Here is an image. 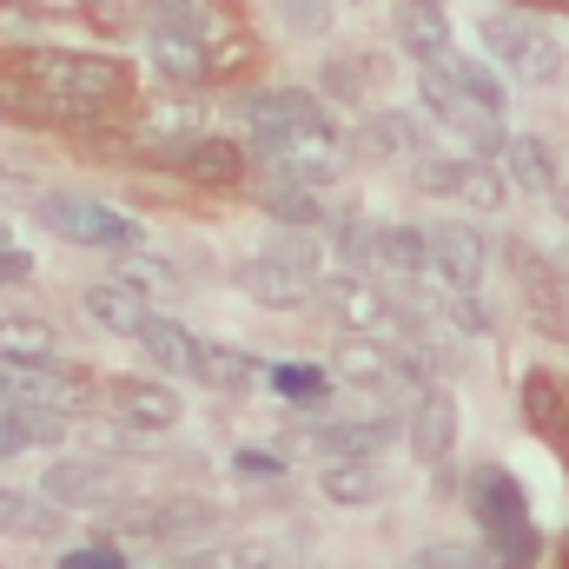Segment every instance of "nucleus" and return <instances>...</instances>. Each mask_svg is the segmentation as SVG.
Segmentation results:
<instances>
[{"label":"nucleus","instance_id":"28","mask_svg":"<svg viewBox=\"0 0 569 569\" xmlns=\"http://www.w3.org/2000/svg\"><path fill=\"white\" fill-rule=\"evenodd\" d=\"M523 411L543 437H569V385L550 378V371H530L523 378Z\"/></svg>","mask_w":569,"mask_h":569},{"label":"nucleus","instance_id":"27","mask_svg":"<svg viewBox=\"0 0 569 569\" xmlns=\"http://www.w3.org/2000/svg\"><path fill=\"white\" fill-rule=\"evenodd\" d=\"M450 80H457V93L477 107V113H490V120H503V107H510V87L497 80V67H483V60H463V53H443L437 60Z\"/></svg>","mask_w":569,"mask_h":569},{"label":"nucleus","instance_id":"7","mask_svg":"<svg viewBox=\"0 0 569 569\" xmlns=\"http://www.w3.org/2000/svg\"><path fill=\"white\" fill-rule=\"evenodd\" d=\"M266 166H272V179H298V186H318L325 192L345 172V140H338V127L279 133V140L266 146Z\"/></svg>","mask_w":569,"mask_h":569},{"label":"nucleus","instance_id":"23","mask_svg":"<svg viewBox=\"0 0 569 569\" xmlns=\"http://www.w3.org/2000/svg\"><path fill=\"white\" fill-rule=\"evenodd\" d=\"M27 405H40V411H60V418L73 425V418L100 411V391H93L80 371H60V365H33V398H27Z\"/></svg>","mask_w":569,"mask_h":569},{"label":"nucleus","instance_id":"46","mask_svg":"<svg viewBox=\"0 0 569 569\" xmlns=\"http://www.w3.org/2000/svg\"><path fill=\"white\" fill-rule=\"evenodd\" d=\"M27 272H33V259L7 246V252H0V284H20V279H27Z\"/></svg>","mask_w":569,"mask_h":569},{"label":"nucleus","instance_id":"3","mask_svg":"<svg viewBox=\"0 0 569 569\" xmlns=\"http://www.w3.org/2000/svg\"><path fill=\"white\" fill-rule=\"evenodd\" d=\"M477 40H483V53L510 73V80H523V87H557L569 67L563 40L543 27V20H530V13H483L477 20Z\"/></svg>","mask_w":569,"mask_h":569},{"label":"nucleus","instance_id":"11","mask_svg":"<svg viewBox=\"0 0 569 569\" xmlns=\"http://www.w3.org/2000/svg\"><path fill=\"white\" fill-rule=\"evenodd\" d=\"M107 411H113L120 430H172L186 418V405H179V391L166 378H113L107 385Z\"/></svg>","mask_w":569,"mask_h":569},{"label":"nucleus","instance_id":"24","mask_svg":"<svg viewBox=\"0 0 569 569\" xmlns=\"http://www.w3.org/2000/svg\"><path fill=\"white\" fill-rule=\"evenodd\" d=\"M497 166H503L510 192H557V159H550V146L537 133H510Z\"/></svg>","mask_w":569,"mask_h":569},{"label":"nucleus","instance_id":"34","mask_svg":"<svg viewBox=\"0 0 569 569\" xmlns=\"http://www.w3.org/2000/svg\"><path fill=\"white\" fill-rule=\"evenodd\" d=\"M331 246H338L345 272H378V226H365V219H338V226H331Z\"/></svg>","mask_w":569,"mask_h":569},{"label":"nucleus","instance_id":"45","mask_svg":"<svg viewBox=\"0 0 569 569\" xmlns=\"http://www.w3.org/2000/svg\"><path fill=\"white\" fill-rule=\"evenodd\" d=\"M20 450H27V430L13 425V405H7V411H0V463L20 457Z\"/></svg>","mask_w":569,"mask_h":569},{"label":"nucleus","instance_id":"33","mask_svg":"<svg viewBox=\"0 0 569 569\" xmlns=\"http://www.w3.org/2000/svg\"><path fill=\"white\" fill-rule=\"evenodd\" d=\"M457 199H463V206H477V212H497V206L510 199V179H503V166L470 152V172H463V192H457Z\"/></svg>","mask_w":569,"mask_h":569},{"label":"nucleus","instance_id":"47","mask_svg":"<svg viewBox=\"0 0 569 569\" xmlns=\"http://www.w3.org/2000/svg\"><path fill=\"white\" fill-rule=\"evenodd\" d=\"M405 7H437V0H405Z\"/></svg>","mask_w":569,"mask_h":569},{"label":"nucleus","instance_id":"40","mask_svg":"<svg viewBox=\"0 0 569 569\" xmlns=\"http://www.w3.org/2000/svg\"><path fill=\"white\" fill-rule=\"evenodd\" d=\"M13 425L27 430V450H33V443H60V437H67V418H60V411H40V405H13Z\"/></svg>","mask_w":569,"mask_h":569},{"label":"nucleus","instance_id":"44","mask_svg":"<svg viewBox=\"0 0 569 569\" xmlns=\"http://www.w3.org/2000/svg\"><path fill=\"white\" fill-rule=\"evenodd\" d=\"M284 463L272 450H239V477H279Z\"/></svg>","mask_w":569,"mask_h":569},{"label":"nucleus","instance_id":"36","mask_svg":"<svg viewBox=\"0 0 569 569\" xmlns=\"http://www.w3.org/2000/svg\"><path fill=\"white\" fill-rule=\"evenodd\" d=\"M120 279L133 291H179V272L166 259H146V252H120Z\"/></svg>","mask_w":569,"mask_h":569},{"label":"nucleus","instance_id":"43","mask_svg":"<svg viewBox=\"0 0 569 569\" xmlns=\"http://www.w3.org/2000/svg\"><path fill=\"white\" fill-rule=\"evenodd\" d=\"M27 517H33V497H20V490L0 483V537L7 530H27Z\"/></svg>","mask_w":569,"mask_h":569},{"label":"nucleus","instance_id":"39","mask_svg":"<svg viewBox=\"0 0 569 569\" xmlns=\"http://www.w3.org/2000/svg\"><path fill=\"white\" fill-rule=\"evenodd\" d=\"M411 569H490L483 563V550H470V543H425Z\"/></svg>","mask_w":569,"mask_h":569},{"label":"nucleus","instance_id":"22","mask_svg":"<svg viewBox=\"0 0 569 569\" xmlns=\"http://www.w3.org/2000/svg\"><path fill=\"white\" fill-rule=\"evenodd\" d=\"M378 272L405 284L430 279V226H378Z\"/></svg>","mask_w":569,"mask_h":569},{"label":"nucleus","instance_id":"26","mask_svg":"<svg viewBox=\"0 0 569 569\" xmlns=\"http://www.w3.org/2000/svg\"><path fill=\"white\" fill-rule=\"evenodd\" d=\"M398 47H405L418 67H437L443 53H457V47H450V20H443L437 7H398Z\"/></svg>","mask_w":569,"mask_h":569},{"label":"nucleus","instance_id":"41","mask_svg":"<svg viewBox=\"0 0 569 569\" xmlns=\"http://www.w3.org/2000/svg\"><path fill=\"white\" fill-rule=\"evenodd\" d=\"M27 398H33V365L0 358V411H7V405H27Z\"/></svg>","mask_w":569,"mask_h":569},{"label":"nucleus","instance_id":"14","mask_svg":"<svg viewBox=\"0 0 569 569\" xmlns=\"http://www.w3.org/2000/svg\"><path fill=\"white\" fill-rule=\"evenodd\" d=\"M166 166H172L179 179H192V186L226 192V186H239V179H246V146L219 140V133H199V140L172 146V152H166Z\"/></svg>","mask_w":569,"mask_h":569},{"label":"nucleus","instance_id":"32","mask_svg":"<svg viewBox=\"0 0 569 569\" xmlns=\"http://www.w3.org/2000/svg\"><path fill=\"white\" fill-rule=\"evenodd\" d=\"M418 93H425V107L437 113V120H443V127H463V120L477 113V107L457 93V80H450L443 67H418Z\"/></svg>","mask_w":569,"mask_h":569},{"label":"nucleus","instance_id":"4","mask_svg":"<svg viewBox=\"0 0 569 569\" xmlns=\"http://www.w3.org/2000/svg\"><path fill=\"white\" fill-rule=\"evenodd\" d=\"M239 291H246L252 305H266V311H298V305H311V291H318V246H311L305 232L279 239L272 252H259V259L239 266Z\"/></svg>","mask_w":569,"mask_h":569},{"label":"nucleus","instance_id":"42","mask_svg":"<svg viewBox=\"0 0 569 569\" xmlns=\"http://www.w3.org/2000/svg\"><path fill=\"white\" fill-rule=\"evenodd\" d=\"M60 569H127V557H120L113 543H93V550H67Z\"/></svg>","mask_w":569,"mask_h":569},{"label":"nucleus","instance_id":"18","mask_svg":"<svg viewBox=\"0 0 569 569\" xmlns=\"http://www.w3.org/2000/svg\"><path fill=\"white\" fill-rule=\"evenodd\" d=\"M510 266H517V279H523V298H530V311H537L550 331H563V325H569V298H563V279H557V266H550L537 246H523V239H510Z\"/></svg>","mask_w":569,"mask_h":569},{"label":"nucleus","instance_id":"17","mask_svg":"<svg viewBox=\"0 0 569 569\" xmlns=\"http://www.w3.org/2000/svg\"><path fill=\"white\" fill-rule=\"evenodd\" d=\"M133 345L152 358V371H159V378H199V345H206V338H192L179 318L152 311V318H146V331L133 338Z\"/></svg>","mask_w":569,"mask_h":569},{"label":"nucleus","instance_id":"6","mask_svg":"<svg viewBox=\"0 0 569 569\" xmlns=\"http://www.w3.org/2000/svg\"><path fill=\"white\" fill-rule=\"evenodd\" d=\"M146 67H152V80L172 87V93H192V87L212 80L206 40H199L192 27H172L166 13H152V27H146Z\"/></svg>","mask_w":569,"mask_h":569},{"label":"nucleus","instance_id":"2","mask_svg":"<svg viewBox=\"0 0 569 569\" xmlns=\"http://www.w3.org/2000/svg\"><path fill=\"white\" fill-rule=\"evenodd\" d=\"M33 212H40V226H47L53 239L80 246V252L120 259V252H140L146 246V226L133 212H120V206H107V199H87V192H47Z\"/></svg>","mask_w":569,"mask_h":569},{"label":"nucleus","instance_id":"37","mask_svg":"<svg viewBox=\"0 0 569 569\" xmlns=\"http://www.w3.org/2000/svg\"><path fill=\"white\" fill-rule=\"evenodd\" d=\"M192 569H272V557H266V543H212L192 557Z\"/></svg>","mask_w":569,"mask_h":569},{"label":"nucleus","instance_id":"5","mask_svg":"<svg viewBox=\"0 0 569 569\" xmlns=\"http://www.w3.org/2000/svg\"><path fill=\"white\" fill-rule=\"evenodd\" d=\"M398 430H405L398 411H371V418H305L291 443L331 463V457H378Z\"/></svg>","mask_w":569,"mask_h":569},{"label":"nucleus","instance_id":"15","mask_svg":"<svg viewBox=\"0 0 569 569\" xmlns=\"http://www.w3.org/2000/svg\"><path fill=\"white\" fill-rule=\"evenodd\" d=\"M80 311L100 325V338H140L146 318H152V305H146V291H133L127 279H100L80 291Z\"/></svg>","mask_w":569,"mask_h":569},{"label":"nucleus","instance_id":"21","mask_svg":"<svg viewBox=\"0 0 569 569\" xmlns=\"http://www.w3.org/2000/svg\"><path fill=\"white\" fill-rule=\"evenodd\" d=\"M358 152L365 159H418V152H430V133L418 113H371L365 120V133H358Z\"/></svg>","mask_w":569,"mask_h":569},{"label":"nucleus","instance_id":"8","mask_svg":"<svg viewBox=\"0 0 569 569\" xmlns=\"http://www.w3.org/2000/svg\"><path fill=\"white\" fill-rule=\"evenodd\" d=\"M483 266H490V239L470 219L430 226V279H437V291H477Z\"/></svg>","mask_w":569,"mask_h":569},{"label":"nucleus","instance_id":"16","mask_svg":"<svg viewBox=\"0 0 569 569\" xmlns=\"http://www.w3.org/2000/svg\"><path fill=\"white\" fill-rule=\"evenodd\" d=\"M318 497L338 503V510H371V503H385V470H378V457H331V463L318 470Z\"/></svg>","mask_w":569,"mask_h":569},{"label":"nucleus","instance_id":"48","mask_svg":"<svg viewBox=\"0 0 569 569\" xmlns=\"http://www.w3.org/2000/svg\"><path fill=\"white\" fill-rule=\"evenodd\" d=\"M0 252H7V226H0Z\"/></svg>","mask_w":569,"mask_h":569},{"label":"nucleus","instance_id":"25","mask_svg":"<svg viewBox=\"0 0 569 569\" xmlns=\"http://www.w3.org/2000/svg\"><path fill=\"white\" fill-rule=\"evenodd\" d=\"M259 206H266V219H279L284 232H318V226H325L318 186H298V179H272V186L259 192Z\"/></svg>","mask_w":569,"mask_h":569},{"label":"nucleus","instance_id":"30","mask_svg":"<svg viewBox=\"0 0 569 569\" xmlns=\"http://www.w3.org/2000/svg\"><path fill=\"white\" fill-rule=\"evenodd\" d=\"M483 563L490 569H537L543 563V537H537V523H517V530L483 537Z\"/></svg>","mask_w":569,"mask_h":569},{"label":"nucleus","instance_id":"35","mask_svg":"<svg viewBox=\"0 0 569 569\" xmlns=\"http://www.w3.org/2000/svg\"><path fill=\"white\" fill-rule=\"evenodd\" d=\"M365 87H371V60H358V53L331 60V67H325V80H318V93H325V100H365Z\"/></svg>","mask_w":569,"mask_h":569},{"label":"nucleus","instance_id":"38","mask_svg":"<svg viewBox=\"0 0 569 569\" xmlns=\"http://www.w3.org/2000/svg\"><path fill=\"white\" fill-rule=\"evenodd\" d=\"M279 20L298 40H318V33L331 27V0H279Z\"/></svg>","mask_w":569,"mask_h":569},{"label":"nucleus","instance_id":"13","mask_svg":"<svg viewBox=\"0 0 569 569\" xmlns=\"http://www.w3.org/2000/svg\"><path fill=\"white\" fill-rule=\"evenodd\" d=\"M405 437H411L418 463H430V470L450 463V450H457V398L443 385H425L418 405H411V418H405Z\"/></svg>","mask_w":569,"mask_h":569},{"label":"nucleus","instance_id":"10","mask_svg":"<svg viewBox=\"0 0 569 569\" xmlns=\"http://www.w3.org/2000/svg\"><path fill=\"white\" fill-rule=\"evenodd\" d=\"M463 503H470V517H477V530L483 537H497V530H517V523H530V503H523V483L503 470V463H477L470 477H463Z\"/></svg>","mask_w":569,"mask_h":569},{"label":"nucleus","instance_id":"12","mask_svg":"<svg viewBox=\"0 0 569 569\" xmlns=\"http://www.w3.org/2000/svg\"><path fill=\"white\" fill-rule=\"evenodd\" d=\"M325 305H331V318H338L345 331H365V338H378V331H391V325L405 318L365 272H338V279L325 284Z\"/></svg>","mask_w":569,"mask_h":569},{"label":"nucleus","instance_id":"1","mask_svg":"<svg viewBox=\"0 0 569 569\" xmlns=\"http://www.w3.org/2000/svg\"><path fill=\"white\" fill-rule=\"evenodd\" d=\"M27 80L40 87V107L60 120H100V107L127 100V67L107 53L40 47V53H27Z\"/></svg>","mask_w":569,"mask_h":569},{"label":"nucleus","instance_id":"29","mask_svg":"<svg viewBox=\"0 0 569 569\" xmlns=\"http://www.w3.org/2000/svg\"><path fill=\"white\" fill-rule=\"evenodd\" d=\"M53 351H60L53 325H40V318H0V358H13V365H53Z\"/></svg>","mask_w":569,"mask_h":569},{"label":"nucleus","instance_id":"9","mask_svg":"<svg viewBox=\"0 0 569 569\" xmlns=\"http://www.w3.org/2000/svg\"><path fill=\"white\" fill-rule=\"evenodd\" d=\"M40 497H47L53 510H107V503H120L127 490H120V477H113L107 463H93V457H60V463L40 477Z\"/></svg>","mask_w":569,"mask_h":569},{"label":"nucleus","instance_id":"20","mask_svg":"<svg viewBox=\"0 0 569 569\" xmlns=\"http://www.w3.org/2000/svg\"><path fill=\"white\" fill-rule=\"evenodd\" d=\"M199 385L219 398H252L266 385V365L239 345H199Z\"/></svg>","mask_w":569,"mask_h":569},{"label":"nucleus","instance_id":"19","mask_svg":"<svg viewBox=\"0 0 569 569\" xmlns=\"http://www.w3.org/2000/svg\"><path fill=\"white\" fill-rule=\"evenodd\" d=\"M266 385H272V398H284L291 411H305V418H318V411H331V398L345 391L338 378H331V365H266Z\"/></svg>","mask_w":569,"mask_h":569},{"label":"nucleus","instance_id":"31","mask_svg":"<svg viewBox=\"0 0 569 569\" xmlns=\"http://www.w3.org/2000/svg\"><path fill=\"white\" fill-rule=\"evenodd\" d=\"M463 172H470V159H450V152H418L411 159V186L425 199H457L463 192Z\"/></svg>","mask_w":569,"mask_h":569}]
</instances>
